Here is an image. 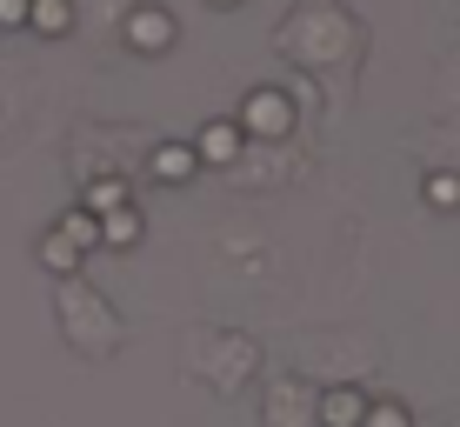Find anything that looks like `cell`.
<instances>
[{"instance_id": "3", "label": "cell", "mask_w": 460, "mask_h": 427, "mask_svg": "<svg viewBox=\"0 0 460 427\" xmlns=\"http://www.w3.org/2000/svg\"><path fill=\"white\" fill-rule=\"evenodd\" d=\"M147 173H154V181H167V187H181V181H194V173H200V154L187 147V140H167V147L147 154Z\"/></svg>"}, {"instance_id": "10", "label": "cell", "mask_w": 460, "mask_h": 427, "mask_svg": "<svg viewBox=\"0 0 460 427\" xmlns=\"http://www.w3.org/2000/svg\"><path fill=\"white\" fill-rule=\"evenodd\" d=\"M40 254H47V267H60V274H74V267H81V247H74V241H67L60 227H54V234L40 241Z\"/></svg>"}, {"instance_id": "7", "label": "cell", "mask_w": 460, "mask_h": 427, "mask_svg": "<svg viewBox=\"0 0 460 427\" xmlns=\"http://www.w3.org/2000/svg\"><path fill=\"white\" fill-rule=\"evenodd\" d=\"M87 214H114V208H127V187L114 181V173H101V181H87V200H81Z\"/></svg>"}, {"instance_id": "14", "label": "cell", "mask_w": 460, "mask_h": 427, "mask_svg": "<svg viewBox=\"0 0 460 427\" xmlns=\"http://www.w3.org/2000/svg\"><path fill=\"white\" fill-rule=\"evenodd\" d=\"M208 7H234V0H208Z\"/></svg>"}, {"instance_id": "6", "label": "cell", "mask_w": 460, "mask_h": 427, "mask_svg": "<svg viewBox=\"0 0 460 427\" xmlns=\"http://www.w3.org/2000/svg\"><path fill=\"white\" fill-rule=\"evenodd\" d=\"M101 241H107V247H134V241H140V214H134V208L101 214Z\"/></svg>"}, {"instance_id": "9", "label": "cell", "mask_w": 460, "mask_h": 427, "mask_svg": "<svg viewBox=\"0 0 460 427\" xmlns=\"http://www.w3.org/2000/svg\"><path fill=\"white\" fill-rule=\"evenodd\" d=\"M60 234H67L74 247H101V214H87V208H74L67 220H60Z\"/></svg>"}, {"instance_id": "5", "label": "cell", "mask_w": 460, "mask_h": 427, "mask_svg": "<svg viewBox=\"0 0 460 427\" xmlns=\"http://www.w3.org/2000/svg\"><path fill=\"white\" fill-rule=\"evenodd\" d=\"M27 27L47 34V40H60L74 27V0H34V7H27Z\"/></svg>"}, {"instance_id": "11", "label": "cell", "mask_w": 460, "mask_h": 427, "mask_svg": "<svg viewBox=\"0 0 460 427\" xmlns=\"http://www.w3.org/2000/svg\"><path fill=\"white\" fill-rule=\"evenodd\" d=\"M427 200H434V208H460V181L454 173H434V181H427Z\"/></svg>"}, {"instance_id": "2", "label": "cell", "mask_w": 460, "mask_h": 427, "mask_svg": "<svg viewBox=\"0 0 460 427\" xmlns=\"http://www.w3.org/2000/svg\"><path fill=\"white\" fill-rule=\"evenodd\" d=\"M173 34H181V27H173L167 7H134L127 13V47H140V54H167Z\"/></svg>"}, {"instance_id": "4", "label": "cell", "mask_w": 460, "mask_h": 427, "mask_svg": "<svg viewBox=\"0 0 460 427\" xmlns=\"http://www.w3.org/2000/svg\"><path fill=\"white\" fill-rule=\"evenodd\" d=\"M194 154H200V167H227L234 154H241V120H214V128H200Z\"/></svg>"}, {"instance_id": "1", "label": "cell", "mask_w": 460, "mask_h": 427, "mask_svg": "<svg viewBox=\"0 0 460 427\" xmlns=\"http://www.w3.org/2000/svg\"><path fill=\"white\" fill-rule=\"evenodd\" d=\"M241 134H261V140L294 134V101H288V93H274V87L247 93V101H241Z\"/></svg>"}, {"instance_id": "12", "label": "cell", "mask_w": 460, "mask_h": 427, "mask_svg": "<svg viewBox=\"0 0 460 427\" xmlns=\"http://www.w3.org/2000/svg\"><path fill=\"white\" fill-rule=\"evenodd\" d=\"M27 7L34 0H0V27H27Z\"/></svg>"}, {"instance_id": "13", "label": "cell", "mask_w": 460, "mask_h": 427, "mask_svg": "<svg viewBox=\"0 0 460 427\" xmlns=\"http://www.w3.org/2000/svg\"><path fill=\"white\" fill-rule=\"evenodd\" d=\"M367 427H407V414H401V407H374Z\"/></svg>"}, {"instance_id": "8", "label": "cell", "mask_w": 460, "mask_h": 427, "mask_svg": "<svg viewBox=\"0 0 460 427\" xmlns=\"http://www.w3.org/2000/svg\"><path fill=\"white\" fill-rule=\"evenodd\" d=\"M367 421V401H360V394H327V427H360Z\"/></svg>"}]
</instances>
